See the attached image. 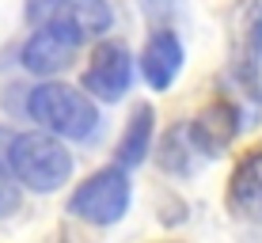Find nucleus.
<instances>
[{
	"mask_svg": "<svg viewBox=\"0 0 262 243\" xmlns=\"http://www.w3.org/2000/svg\"><path fill=\"white\" fill-rule=\"evenodd\" d=\"M27 114H31L42 129H50L53 137H69V141H84L99 122L95 103L84 92L69 87V84L34 87V92L27 95Z\"/></svg>",
	"mask_w": 262,
	"mask_h": 243,
	"instance_id": "1",
	"label": "nucleus"
},
{
	"mask_svg": "<svg viewBox=\"0 0 262 243\" xmlns=\"http://www.w3.org/2000/svg\"><path fill=\"white\" fill-rule=\"evenodd\" d=\"M72 171V156L53 133H15L12 141V179L27 190L50 194L57 190Z\"/></svg>",
	"mask_w": 262,
	"mask_h": 243,
	"instance_id": "2",
	"label": "nucleus"
},
{
	"mask_svg": "<svg viewBox=\"0 0 262 243\" xmlns=\"http://www.w3.org/2000/svg\"><path fill=\"white\" fill-rule=\"evenodd\" d=\"M69 209L76 213L80 220H92V224L122 220L125 209H129V179H125V171L122 167L95 171L88 183H80V190L72 194Z\"/></svg>",
	"mask_w": 262,
	"mask_h": 243,
	"instance_id": "3",
	"label": "nucleus"
},
{
	"mask_svg": "<svg viewBox=\"0 0 262 243\" xmlns=\"http://www.w3.org/2000/svg\"><path fill=\"white\" fill-rule=\"evenodd\" d=\"M133 84V57L122 42H103L92 53V65L84 73V87L103 103H114L129 92Z\"/></svg>",
	"mask_w": 262,
	"mask_h": 243,
	"instance_id": "4",
	"label": "nucleus"
},
{
	"mask_svg": "<svg viewBox=\"0 0 262 243\" xmlns=\"http://www.w3.org/2000/svg\"><path fill=\"white\" fill-rule=\"evenodd\" d=\"M72 50H76V42H72L53 19H46L31 38H27L19 61H23V69H31V73H38V76H53V73H61V69L69 65Z\"/></svg>",
	"mask_w": 262,
	"mask_h": 243,
	"instance_id": "5",
	"label": "nucleus"
},
{
	"mask_svg": "<svg viewBox=\"0 0 262 243\" xmlns=\"http://www.w3.org/2000/svg\"><path fill=\"white\" fill-rule=\"evenodd\" d=\"M50 19L80 46V42L103 34L114 15H111V4H106V0H61V8L50 15Z\"/></svg>",
	"mask_w": 262,
	"mask_h": 243,
	"instance_id": "6",
	"label": "nucleus"
},
{
	"mask_svg": "<svg viewBox=\"0 0 262 243\" xmlns=\"http://www.w3.org/2000/svg\"><path fill=\"white\" fill-rule=\"evenodd\" d=\"M194 145L202 148V156H216L232 137L239 133V114L232 103H213L198 114V122H190Z\"/></svg>",
	"mask_w": 262,
	"mask_h": 243,
	"instance_id": "7",
	"label": "nucleus"
},
{
	"mask_svg": "<svg viewBox=\"0 0 262 243\" xmlns=\"http://www.w3.org/2000/svg\"><path fill=\"white\" fill-rule=\"evenodd\" d=\"M141 69H144V80H148L156 92H167L171 80L179 76L183 69V46L171 31H156L144 46V57H141Z\"/></svg>",
	"mask_w": 262,
	"mask_h": 243,
	"instance_id": "8",
	"label": "nucleus"
},
{
	"mask_svg": "<svg viewBox=\"0 0 262 243\" xmlns=\"http://www.w3.org/2000/svg\"><path fill=\"white\" fill-rule=\"evenodd\" d=\"M228 202L243 217L262 220V152H251L247 160H239L228 186Z\"/></svg>",
	"mask_w": 262,
	"mask_h": 243,
	"instance_id": "9",
	"label": "nucleus"
},
{
	"mask_svg": "<svg viewBox=\"0 0 262 243\" xmlns=\"http://www.w3.org/2000/svg\"><path fill=\"white\" fill-rule=\"evenodd\" d=\"M160 167L171 171V175H190V171L202 164V148L194 145V133H190V125H175V129L167 133L164 141H160Z\"/></svg>",
	"mask_w": 262,
	"mask_h": 243,
	"instance_id": "10",
	"label": "nucleus"
},
{
	"mask_svg": "<svg viewBox=\"0 0 262 243\" xmlns=\"http://www.w3.org/2000/svg\"><path fill=\"white\" fill-rule=\"evenodd\" d=\"M152 145V106L144 103L137 106V114H133L129 129L122 133V145H118V164L122 167H137L144 160V152Z\"/></svg>",
	"mask_w": 262,
	"mask_h": 243,
	"instance_id": "11",
	"label": "nucleus"
},
{
	"mask_svg": "<svg viewBox=\"0 0 262 243\" xmlns=\"http://www.w3.org/2000/svg\"><path fill=\"white\" fill-rule=\"evenodd\" d=\"M12 141L15 133L8 125H0V179H12Z\"/></svg>",
	"mask_w": 262,
	"mask_h": 243,
	"instance_id": "12",
	"label": "nucleus"
},
{
	"mask_svg": "<svg viewBox=\"0 0 262 243\" xmlns=\"http://www.w3.org/2000/svg\"><path fill=\"white\" fill-rule=\"evenodd\" d=\"M141 8L148 19H171L179 12V0H141Z\"/></svg>",
	"mask_w": 262,
	"mask_h": 243,
	"instance_id": "13",
	"label": "nucleus"
},
{
	"mask_svg": "<svg viewBox=\"0 0 262 243\" xmlns=\"http://www.w3.org/2000/svg\"><path fill=\"white\" fill-rule=\"evenodd\" d=\"M57 8H61V0H27V15H31V23H46Z\"/></svg>",
	"mask_w": 262,
	"mask_h": 243,
	"instance_id": "14",
	"label": "nucleus"
}]
</instances>
